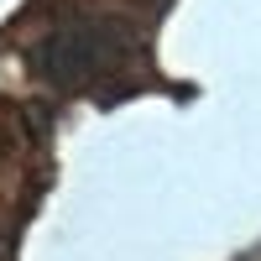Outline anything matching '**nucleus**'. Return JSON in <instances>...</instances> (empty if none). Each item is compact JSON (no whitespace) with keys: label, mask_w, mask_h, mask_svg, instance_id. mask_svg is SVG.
<instances>
[{"label":"nucleus","mask_w":261,"mask_h":261,"mask_svg":"<svg viewBox=\"0 0 261 261\" xmlns=\"http://www.w3.org/2000/svg\"><path fill=\"white\" fill-rule=\"evenodd\" d=\"M130 53H136V37H130L120 21L110 16H79V21H63L47 37L37 42V73L53 84V89H94L110 73H120Z\"/></svg>","instance_id":"obj_1"},{"label":"nucleus","mask_w":261,"mask_h":261,"mask_svg":"<svg viewBox=\"0 0 261 261\" xmlns=\"http://www.w3.org/2000/svg\"><path fill=\"white\" fill-rule=\"evenodd\" d=\"M146 6H167V0H146Z\"/></svg>","instance_id":"obj_2"}]
</instances>
